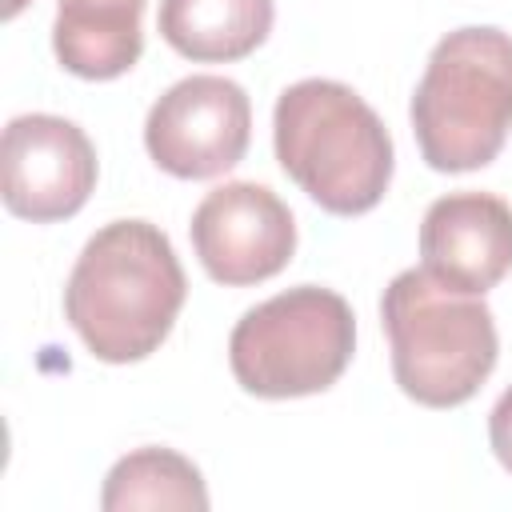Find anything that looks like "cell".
I'll list each match as a JSON object with an SVG mask.
<instances>
[{
    "label": "cell",
    "mask_w": 512,
    "mask_h": 512,
    "mask_svg": "<svg viewBox=\"0 0 512 512\" xmlns=\"http://www.w3.org/2000/svg\"><path fill=\"white\" fill-rule=\"evenodd\" d=\"M184 296L172 240L148 220H112L76 256L64 316L96 360L132 364L168 340Z\"/></svg>",
    "instance_id": "obj_1"
},
{
    "label": "cell",
    "mask_w": 512,
    "mask_h": 512,
    "mask_svg": "<svg viewBox=\"0 0 512 512\" xmlns=\"http://www.w3.org/2000/svg\"><path fill=\"white\" fill-rule=\"evenodd\" d=\"M280 168L332 216L376 208L392 180L384 120L340 80H300L272 112Z\"/></svg>",
    "instance_id": "obj_2"
},
{
    "label": "cell",
    "mask_w": 512,
    "mask_h": 512,
    "mask_svg": "<svg viewBox=\"0 0 512 512\" xmlns=\"http://www.w3.org/2000/svg\"><path fill=\"white\" fill-rule=\"evenodd\" d=\"M400 392L424 408H456L492 376L500 340L480 296L456 292L424 268L392 276L380 300Z\"/></svg>",
    "instance_id": "obj_3"
},
{
    "label": "cell",
    "mask_w": 512,
    "mask_h": 512,
    "mask_svg": "<svg viewBox=\"0 0 512 512\" xmlns=\"http://www.w3.org/2000/svg\"><path fill=\"white\" fill-rule=\"evenodd\" d=\"M512 128V36L500 28L448 32L412 92V132L436 172H472L500 156Z\"/></svg>",
    "instance_id": "obj_4"
},
{
    "label": "cell",
    "mask_w": 512,
    "mask_h": 512,
    "mask_svg": "<svg viewBox=\"0 0 512 512\" xmlns=\"http://www.w3.org/2000/svg\"><path fill=\"white\" fill-rule=\"evenodd\" d=\"M356 348L348 300L320 284L288 288L248 308L228 336V364L244 392L292 400L332 388Z\"/></svg>",
    "instance_id": "obj_5"
},
{
    "label": "cell",
    "mask_w": 512,
    "mask_h": 512,
    "mask_svg": "<svg viewBox=\"0 0 512 512\" xmlns=\"http://www.w3.org/2000/svg\"><path fill=\"white\" fill-rule=\"evenodd\" d=\"M252 140V104L228 76L172 84L144 120L148 156L180 180H208L236 168Z\"/></svg>",
    "instance_id": "obj_6"
},
{
    "label": "cell",
    "mask_w": 512,
    "mask_h": 512,
    "mask_svg": "<svg viewBox=\"0 0 512 512\" xmlns=\"http://www.w3.org/2000/svg\"><path fill=\"white\" fill-rule=\"evenodd\" d=\"M96 188V148L80 124L48 112L16 116L0 144L4 208L32 224L76 216Z\"/></svg>",
    "instance_id": "obj_7"
},
{
    "label": "cell",
    "mask_w": 512,
    "mask_h": 512,
    "mask_svg": "<svg viewBox=\"0 0 512 512\" xmlns=\"http://www.w3.org/2000/svg\"><path fill=\"white\" fill-rule=\"evenodd\" d=\"M192 248L216 284H260L296 252V220L288 204L252 180L212 188L192 212Z\"/></svg>",
    "instance_id": "obj_8"
},
{
    "label": "cell",
    "mask_w": 512,
    "mask_h": 512,
    "mask_svg": "<svg viewBox=\"0 0 512 512\" xmlns=\"http://www.w3.org/2000/svg\"><path fill=\"white\" fill-rule=\"evenodd\" d=\"M424 272L456 292L484 296L512 272V208L492 192H448L420 224Z\"/></svg>",
    "instance_id": "obj_9"
},
{
    "label": "cell",
    "mask_w": 512,
    "mask_h": 512,
    "mask_svg": "<svg viewBox=\"0 0 512 512\" xmlns=\"http://www.w3.org/2000/svg\"><path fill=\"white\" fill-rule=\"evenodd\" d=\"M148 0H56L52 52L80 80H116L144 52Z\"/></svg>",
    "instance_id": "obj_10"
},
{
    "label": "cell",
    "mask_w": 512,
    "mask_h": 512,
    "mask_svg": "<svg viewBox=\"0 0 512 512\" xmlns=\"http://www.w3.org/2000/svg\"><path fill=\"white\" fill-rule=\"evenodd\" d=\"M272 0H160V36L196 64H228L272 32Z\"/></svg>",
    "instance_id": "obj_11"
},
{
    "label": "cell",
    "mask_w": 512,
    "mask_h": 512,
    "mask_svg": "<svg viewBox=\"0 0 512 512\" xmlns=\"http://www.w3.org/2000/svg\"><path fill=\"white\" fill-rule=\"evenodd\" d=\"M104 512H156V508H176V512H204L208 508V488L200 468L172 452V448H136L112 464L104 476L100 492Z\"/></svg>",
    "instance_id": "obj_12"
},
{
    "label": "cell",
    "mask_w": 512,
    "mask_h": 512,
    "mask_svg": "<svg viewBox=\"0 0 512 512\" xmlns=\"http://www.w3.org/2000/svg\"><path fill=\"white\" fill-rule=\"evenodd\" d=\"M488 440H492V452L504 464V472H512V388H504L488 412Z\"/></svg>",
    "instance_id": "obj_13"
}]
</instances>
